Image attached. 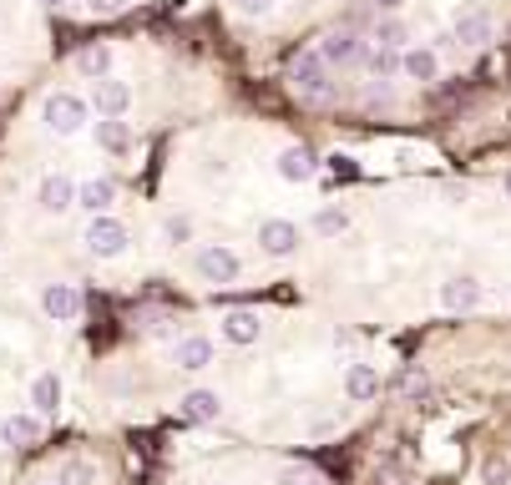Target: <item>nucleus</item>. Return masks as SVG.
<instances>
[{"instance_id":"obj_17","label":"nucleus","mask_w":511,"mask_h":485,"mask_svg":"<svg viewBox=\"0 0 511 485\" xmlns=\"http://www.w3.org/2000/svg\"><path fill=\"white\" fill-rule=\"evenodd\" d=\"M77 203V183L66 173H51V177H41V207L46 213H66V207Z\"/></svg>"},{"instance_id":"obj_16","label":"nucleus","mask_w":511,"mask_h":485,"mask_svg":"<svg viewBox=\"0 0 511 485\" xmlns=\"http://www.w3.org/2000/svg\"><path fill=\"white\" fill-rule=\"evenodd\" d=\"M345 395L355 399V405L375 399V395H380V369H375V364H349L345 369Z\"/></svg>"},{"instance_id":"obj_2","label":"nucleus","mask_w":511,"mask_h":485,"mask_svg":"<svg viewBox=\"0 0 511 485\" xmlns=\"http://www.w3.org/2000/svg\"><path fill=\"white\" fill-rule=\"evenodd\" d=\"M289 81L304 101H329L335 97V81H329V66L319 61V51H299L294 66H289Z\"/></svg>"},{"instance_id":"obj_6","label":"nucleus","mask_w":511,"mask_h":485,"mask_svg":"<svg viewBox=\"0 0 511 485\" xmlns=\"http://www.w3.org/2000/svg\"><path fill=\"white\" fill-rule=\"evenodd\" d=\"M41 313L51 323H77L81 319V293L71 283H46L41 289Z\"/></svg>"},{"instance_id":"obj_10","label":"nucleus","mask_w":511,"mask_h":485,"mask_svg":"<svg viewBox=\"0 0 511 485\" xmlns=\"http://www.w3.org/2000/svg\"><path fill=\"white\" fill-rule=\"evenodd\" d=\"M359 56H365V41H359L355 31H329L325 41H319V61L325 66H355Z\"/></svg>"},{"instance_id":"obj_5","label":"nucleus","mask_w":511,"mask_h":485,"mask_svg":"<svg viewBox=\"0 0 511 485\" xmlns=\"http://www.w3.org/2000/svg\"><path fill=\"white\" fill-rule=\"evenodd\" d=\"M451 31H456V41H461V46H491V41H496V21H491V11H486V5H471V11H456Z\"/></svg>"},{"instance_id":"obj_20","label":"nucleus","mask_w":511,"mask_h":485,"mask_svg":"<svg viewBox=\"0 0 511 485\" xmlns=\"http://www.w3.org/2000/svg\"><path fill=\"white\" fill-rule=\"evenodd\" d=\"M259 334H263V323H259V313H249V309H233L229 319H223V339H229V344H259Z\"/></svg>"},{"instance_id":"obj_27","label":"nucleus","mask_w":511,"mask_h":485,"mask_svg":"<svg viewBox=\"0 0 511 485\" xmlns=\"http://www.w3.org/2000/svg\"><path fill=\"white\" fill-rule=\"evenodd\" d=\"M279 485H329L319 470H309V465H289V470L279 475Z\"/></svg>"},{"instance_id":"obj_12","label":"nucleus","mask_w":511,"mask_h":485,"mask_svg":"<svg viewBox=\"0 0 511 485\" xmlns=\"http://www.w3.org/2000/svg\"><path fill=\"white\" fill-rule=\"evenodd\" d=\"M441 303H446L451 313H471L481 303V279H471V273L446 279V283H441Z\"/></svg>"},{"instance_id":"obj_19","label":"nucleus","mask_w":511,"mask_h":485,"mask_svg":"<svg viewBox=\"0 0 511 485\" xmlns=\"http://www.w3.org/2000/svg\"><path fill=\"white\" fill-rule=\"evenodd\" d=\"M279 177L283 183H309V177H314V152L309 147H283L279 152Z\"/></svg>"},{"instance_id":"obj_7","label":"nucleus","mask_w":511,"mask_h":485,"mask_svg":"<svg viewBox=\"0 0 511 485\" xmlns=\"http://www.w3.org/2000/svg\"><path fill=\"white\" fill-rule=\"evenodd\" d=\"M259 248L269 253V258H289V253L299 248V227L289 223V217H263L259 223Z\"/></svg>"},{"instance_id":"obj_35","label":"nucleus","mask_w":511,"mask_h":485,"mask_svg":"<svg viewBox=\"0 0 511 485\" xmlns=\"http://www.w3.org/2000/svg\"><path fill=\"white\" fill-rule=\"evenodd\" d=\"M375 5H380V11H400L405 0H375Z\"/></svg>"},{"instance_id":"obj_3","label":"nucleus","mask_w":511,"mask_h":485,"mask_svg":"<svg viewBox=\"0 0 511 485\" xmlns=\"http://www.w3.org/2000/svg\"><path fill=\"white\" fill-rule=\"evenodd\" d=\"M127 223L122 217H112V213H101V217H91L87 223V233H81V243H87L97 258H122V248H127Z\"/></svg>"},{"instance_id":"obj_32","label":"nucleus","mask_w":511,"mask_h":485,"mask_svg":"<svg viewBox=\"0 0 511 485\" xmlns=\"http://www.w3.org/2000/svg\"><path fill=\"white\" fill-rule=\"evenodd\" d=\"M441 51H461L456 31H441V36H435V56H441Z\"/></svg>"},{"instance_id":"obj_37","label":"nucleus","mask_w":511,"mask_h":485,"mask_svg":"<svg viewBox=\"0 0 511 485\" xmlns=\"http://www.w3.org/2000/svg\"><path fill=\"white\" fill-rule=\"evenodd\" d=\"M506 197H511V173H506Z\"/></svg>"},{"instance_id":"obj_4","label":"nucleus","mask_w":511,"mask_h":485,"mask_svg":"<svg viewBox=\"0 0 511 485\" xmlns=\"http://www.w3.org/2000/svg\"><path fill=\"white\" fill-rule=\"evenodd\" d=\"M197 273H203L208 283H239L243 263L233 248H223V243H208V248H197Z\"/></svg>"},{"instance_id":"obj_36","label":"nucleus","mask_w":511,"mask_h":485,"mask_svg":"<svg viewBox=\"0 0 511 485\" xmlns=\"http://www.w3.org/2000/svg\"><path fill=\"white\" fill-rule=\"evenodd\" d=\"M41 5H51V11H61V5H71V0H41Z\"/></svg>"},{"instance_id":"obj_9","label":"nucleus","mask_w":511,"mask_h":485,"mask_svg":"<svg viewBox=\"0 0 511 485\" xmlns=\"http://www.w3.org/2000/svg\"><path fill=\"white\" fill-rule=\"evenodd\" d=\"M41 430H46L41 415H11L0 425V445L5 450H31V445H41Z\"/></svg>"},{"instance_id":"obj_18","label":"nucleus","mask_w":511,"mask_h":485,"mask_svg":"<svg viewBox=\"0 0 511 485\" xmlns=\"http://www.w3.org/2000/svg\"><path fill=\"white\" fill-rule=\"evenodd\" d=\"M56 410H61V379H56V374H36V385H31V415L51 420Z\"/></svg>"},{"instance_id":"obj_25","label":"nucleus","mask_w":511,"mask_h":485,"mask_svg":"<svg viewBox=\"0 0 511 485\" xmlns=\"http://www.w3.org/2000/svg\"><path fill=\"white\" fill-rule=\"evenodd\" d=\"M56 485H97V470H91L87 460H66L61 475H56Z\"/></svg>"},{"instance_id":"obj_34","label":"nucleus","mask_w":511,"mask_h":485,"mask_svg":"<svg viewBox=\"0 0 511 485\" xmlns=\"http://www.w3.org/2000/svg\"><path fill=\"white\" fill-rule=\"evenodd\" d=\"M329 162H335L339 177H355V162H349V157H329Z\"/></svg>"},{"instance_id":"obj_1","label":"nucleus","mask_w":511,"mask_h":485,"mask_svg":"<svg viewBox=\"0 0 511 485\" xmlns=\"http://www.w3.org/2000/svg\"><path fill=\"white\" fill-rule=\"evenodd\" d=\"M41 117H46V127H51L56 137H71V132L87 127L91 101L77 97V91H51V97H46V107H41Z\"/></svg>"},{"instance_id":"obj_23","label":"nucleus","mask_w":511,"mask_h":485,"mask_svg":"<svg viewBox=\"0 0 511 485\" xmlns=\"http://www.w3.org/2000/svg\"><path fill=\"white\" fill-rule=\"evenodd\" d=\"M97 147L101 152H127L132 147V127H127V121H117V117L97 121Z\"/></svg>"},{"instance_id":"obj_8","label":"nucleus","mask_w":511,"mask_h":485,"mask_svg":"<svg viewBox=\"0 0 511 485\" xmlns=\"http://www.w3.org/2000/svg\"><path fill=\"white\" fill-rule=\"evenodd\" d=\"M91 107H97V121L122 117V111L132 107V87L117 81V76H107V81H97V91H91Z\"/></svg>"},{"instance_id":"obj_30","label":"nucleus","mask_w":511,"mask_h":485,"mask_svg":"<svg viewBox=\"0 0 511 485\" xmlns=\"http://www.w3.org/2000/svg\"><path fill=\"white\" fill-rule=\"evenodd\" d=\"M233 5H239L243 16H273V5H279V0H233Z\"/></svg>"},{"instance_id":"obj_31","label":"nucleus","mask_w":511,"mask_h":485,"mask_svg":"<svg viewBox=\"0 0 511 485\" xmlns=\"http://www.w3.org/2000/svg\"><path fill=\"white\" fill-rule=\"evenodd\" d=\"M481 480H486V485H506V465H496V460H491L486 470H481Z\"/></svg>"},{"instance_id":"obj_28","label":"nucleus","mask_w":511,"mask_h":485,"mask_svg":"<svg viewBox=\"0 0 511 485\" xmlns=\"http://www.w3.org/2000/svg\"><path fill=\"white\" fill-rule=\"evenodd\" d=\"M314 227H319L325 237H335V233H345V227H349V217H345V213H335V207H325V213L314 217Z\"/></svg>"},{"instance_id":"obj_33","label":"nucleus","mask_w":511,"mask_h":485,"mask_svg":"<svg viewBox=\"0 0 511 485\" xmlns=\"http://www.w3.org/2000/svg\"><path fill=\"white\" fill-rule=\"evenodd\" d=\"M122 5H127V0H91V11H97V16H117Z\"/></svg>"},{"instance_id":"obj_14","label":"nucleus","mask_w":511,"mask_h":485,"mask_svg":"<svg viewBox=\"0 0 511 485\" xmlns=\"http://www.w3.org/2000/svg\"><path fill=\"white\" fill-rule=\"evenodd\" d=\"M173 359H177V369H187V374H197V369H208V364H213V339H203V334H187V339H177Z\"/></svg>"},{"instance_id":"obj_38","label":"nucleus","mask_w":511,"mask_h":485,"mask_svg":"<svg viewBox=\"0 0 511 485\" xmlns=\"http://www.w3.org/2000/svg\"><path fill=\"white\" fill-rule=\"evenodd\" d=\"M385 485H405V480H385Z\"/></svg>"},{"instance_id":"obj_21","label":"nucleus","mask_w":511,"mask_h":485,"mask_svg":"<svg viewBox=\"0 0 511 485\" xmlns=\"http://www.w3.org/2000/svg\"><path fill=\"white\" fill-rule=\"evenodd\" d=\"M359 61L370 66V76H375V81H390V76H400V51H390V46L365 41V56H359Z\"/></svg>"},{"instance_id":"obj_24","label":"nucleus","mask_w":511,"mask_h":485,"mask_svg":"<svg viewBox=\"0 0 511 485\" xmlns=\"http://www.w3.org/2000/svg\"><path fill=\"white\" fill-rule=\"evenodd\" d=\"M375 46H390V51H405V41H410V26L405 21H395V16H385L380 26H375V36H370Z\"/></svg>"},{"instance_id":"obj_13","label":"nucleus","mask_w":511,"mask_h":485,"mask_svg":"<svg viewBox=\"0 0 511 485\" xmlns=\"http://www.w3.org/2000/svg\"><path fill=\"white\" fill-rule=\"evenodd\" d=\"M400 76H410V81H435V76H441V56H435L431 46H405Z\"/></svg>"},{"instance_id":"obj_29","label":"nucleus","mask_w":511,"mask_h":485,"mask_svg":"<svg viewBox=\"0 0 511 485\" xmlns=\"http://www.w3.org/2000/svg\"><path fill=\"white\" fill-rule=\"evenodd\" d=\"M163 237L177 248V243H187V237H193V223H187V217H167V223H163Z\"/></svg>"},{"instance_id":"obj_11","label":"nucleus","mask_w":511,"mask_h":485,"mask_svg":"<svg viewBox=\"0 0 511 485\" xmlns=\"http://www.w3.org/2000/svg\"><path fill=\"white\" fill-rule=\"evenodd\" d=\"M177 415L193 425H213L218 415H223V399H218V389H187V395L177 399Z\"/></svg>"},{"instance_id":"obj_15","label":"nucleus","mask_w":511,"mask_h":485,"mask_svg":"<svg viewBox=\"0 0 511 485\" xmlns=\"http://www.w3.org/2000/svg\"><path fill=\"white\" fill-rule=\"evenodd\" d=\"M77 203L87 207L91 217L112 213V203H117V183H112V177H91V183H81V187H77Z\"/></svg>"},{"instance_id":"obj_26","label":"nucleus","mask_w":511,"mask_h":485,"mask_svg":"<svg viewBox=\"0 0 511 485\" xmlns=\"http://www.w3.org/2000/svg\"><path fill=\"white\" fill-rule=\"evenodd\" d=\"M395 389H400V395H425V389H431V379H425V369H405V374H395Z\"/></svg>"},{"instance_id":"obj_22","label":"nucleus","mask_w":511,"mask_h":485,"mask_svg":"<svg viewBox=\"0 0 511 485\" xmlns=\"http://www.w3.org/2000/svg\"><path fill=\"white\" fill-rule=\"evenodd\" d=\"M77 71L81 76H91V81H107V76H112V46H87V51H81L77 56Z\"/></svg>"}]
</instances>
